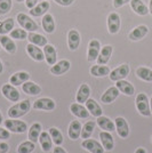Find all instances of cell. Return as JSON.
<instances>
[{
  "label": "cell",
  "mask_w": 152,
  "mask_h": 153,
  "mask_svg": "<svg viewBox=\"0 0 152 153\" xmlns=\"http://www.w3.org/2000/svg\"><path fill=\"white\" fill-rule=\"evenodd\" d=\"M36 149V143H33L31 140H24L17 146L16 152L17 153H32Z\"/></svg>",
  "instance_id": "cell-40"
},
{
  "label": "cell",
  "mask_w": 152,
  "mask_h": 153,
  "mask_svg": "<svg viewBox=\"0 0 152 153\" xmlns=\"http://www.w3.org/2000/svg\"><path fill=\"white\" fill-rule=\"evenodd\" d=\"M9 37L14 40H25L28 39V31L24 30L23 27H14L12 31L9 32Z\"/></svg>",
  "instance_id": "cell-41"
},
{
  "label": "cell",
  "mask_w": 152,
  "mask_h": 153,
  "mask_svg": "<svg viewBox=\"0 0 152 153\" xmlns=\"http://www.w3.org/2000/svg\"><path fill=\"white\" fill-rule=\"evenodd\" d=\"M101 48H102L101 42L97 39H92L89 41L88 48H87V61H88L89 63L90 62H96Z\"/></svg>",
  "instance_id": "cell-8"
},
{
  "label": "cell",
  "mask_w": 152,
  "mask_h": 153,
  "mask_svg": "<svg viewBox=\"0 0 152 153\" xmlns=\"http://www.w3.org/2000/svg\"><path fill=\"white\" fill-rule=\"evenodd\" d=\"M26 53L36 62H42L45 59L44 51L40 47H38V46L32 45V44H28L26 45Z\"/></svg>",
  "instance_id": "cell-18"
},
{
  "label": "cell",
  "mask_w": 152,
  "mask_h": 153,
  "mask_svg": "<svg viewBox=\"0 0 152 153\" xmlns=\"http://www.w3.org/2000/svg\"><path fill=\"white\" fill-rule=\"evenodd\" d=\"M107 26H108V31L110 34H117L120 31L121 26L120 15L115 12L109 14L108 17H107Z\"/></svg>",
  "instance_id": "cell-5"
},
{
  "label": "cell",
  "mask_w": 152,
  "mask_h": 153,
  "mask_svg": "<svg viewBox=\"0 0 152 153\" xmlns=\"http://www.w3.org/2000/svg\"><path fill=\"white\" fill-rule=\"evenodd\" d=\"M110 69L107 65H100V64H96V65H93L90 68V74L93 76H96V78H104L110 74Z\"/></svg>",
  "instance_id": "cell-35"
},
{
  "label": "cell",
  "mask_w": 152,
  "mask_h": 153,
  "mask_svg": "<svg viewBox=\"0 0 152 153\" xmlns=\"http://www.w3.org/2000/svg\"><path fill=\"white\" fill-rule=\"evenodd\" d=\"M28 40H29V44L36 45L38 46V47H45L48 44L47 38L45 36H42V34H40V33H37V32L28 33Z\"/></svg>",
  "instance_id": "cell-29"
},
{
  "label": "cell",
  "mask_w": 152,
  "mask_h": 153,
  "mask_svg": "<svg viewBox=\"0 0 152 153\" xmlns=\"http://www.w3.org/2000/svg\"><path fill=\"white\" fill-rule=\"evenodd\" d=\"M4 125H5L6 129H8L10 133H15V134H23V133H25L26 130L29 129L26 122L19 120V119L9 118V119H7V120L4 121Z\"/></svg>",
  "instance_id": "cell-3"
},
{
  "label": "cell",
  "mask_w": 152,
  "mask_h": 153,
  "mask_svg": "<svg viewBox=\"0 0 152 153\" xmlns=\"http://www.w3.org/2000/svg\"><path fill=\"white\" fill-rule=\"evenodd\" d=\"M85 104H86V108L89 111V113L93 117L98 118V117L103 115V110H102L101 105L96 102L94 98H88L87 102L85 103Z\"/></svg>",
  "instance_id": "cell-31"
},
{
  "label": "cell",
  "mask_w": 152,
  "mask_h": 153,
  "mask_svg": "<svg viewBox=\"0 0 152 153\" xmlns=\"http://www.w3.org/2000/svg\"><path fill=\"white\" fill-rule=\"evenodd\" d=\"M0 49H1V45H0Z\"/></svg>",
  "instance_id": "cell-56"
},
{
  "label": "cell",
  "mask_w": 152,
  "mask_h": 153,
  "mask_svg": "<svg viewBox=\"0 0 152 153\" xmlns=\"http://www.w3.org/2000/svg\"><path fill=\"white\" fill-rule=\"evenodd\" d=\"M0 45L8 54H15L17 51V46L14 42V39L7 36H0Z\"/></svg>",
  "instance_id": "cell-24"
},
{
  "label": "cell",
  "mask_w": 152,
  "mask_h": 153,
  "mask_svg": "<svg viewBox=\"0 0 152 153\" xmlns=\"http://www.w3.org/2000/svg\"><path fill=\"white\" fill-rule=\"evenodd\" d=\"M90 87H89L87 83H81L80 87L78 88L76 94V102L83 104V103L87 102V100L90 98Z\"/></svg>",
  "instance_id": "cell-20"
},
{
  "label": "cell",
  "mask_w": 152,
  "mask_h": 153,
  "mask_svg": "<svg viewBox=\"0 0 152 153\" xmlns=\"http://www.w3.org/2000/svg\"><path fill=\"white\" fill-rule=\"evenodd\" d=\"M55 2H56L57 5H60V6L62 7H69L71 6L76 0H54Z\"/></svg>",
  "instance_id": "cell-45"
},
{
  "label": "cell",
  "mask_w": 152,
  "mask_h": 153,
  "mask_svg": "<svg viewBox=\"0 0 152 153\" xmlns=\"http://www.w3.org/2000/svg\"><path fill=\"white\" fill-rule=\"evenodd\" d=\"M135 153H146V150L144 149V147H137L136 151H135Z\"/></svg>",
  "instance_id": "cell-49"
},
{
  "label": "cell",
  "mask_w": 152,
  "mask_h": 153,
  "mask_svg": "<svg viewBox=\"0 0 152 153\" xmlns=\"http://www.w3.org/2000/svg\"><path fill=\"white\" fill-rule=\"evenodd\" d=\"M49 8H51V4H49V1L46 0V1L38 2L32 9L29 10V13L32 17H40V16H44L45 14H47Z\"/></svg>",
  "instance_id": "cell-17"
},
{
  "label": "cell",
  "mask_w": 152,
  "mask_h": 153,
  "mask_svg": "<svg viewBox=\"0 0 152 153\" xmlns=\"http://www.w3.org/2000/svg\"><path fill=\"white\" fill-rule=\"evenodd\" d=\"M47 1H48V0H47Z\"/></svg>",
  "instance_id": "cell-57"
},
{
  "label": "cell",
  "mask_w": 152,
  "mask_h": 153,
  "mask_svg": "<svg viewBox=\"0 0 152 153\" xmlns=\"http://www.w3.org/2000/svg\"><path fill=\"white\" fill-rule=\"evenodd\" d=\"M130 7L135 14L139 16H145L149 14V7L144 4L143 0H130Z\"/></svg>",
  "instance_id": "cell-27"
},
{
  "label": "cell",
  "mask_w": 152,
  "mask_h": 153,
  "mask_svg": "<svg viewBox=\"0 0 152 153\" xmlns=\"http://www.w3.org/2000/svg\"><path fill=\"white\" fill-rule=\"evenodd\" d=\"M81 42V36L78 30L72 29L68 32V47L71 51H75L79 48Z\"/></svg>",
  "instance_id": "cell-11"
},
{
  "label": "cell",
  "mask_w": 152,
  "mask_h": 153,
  "mask_svg": "<svg viewBox=\"0 0 152 153\" xmlns=\"http://www.w3.org/2000/svg\"><path fill=\"white\" fill-rule=\"evenodd\" d=\"M112 53H113V47L111 45L103 46L101 48V51H100L98 57L96 59L97 64H100V65H105L107 63H109V61L111 59V56H112Z\"/></svg>",
  "instance_id": "cell-16"
},
{
  "label": "cell",
  "mask_w": 152,
  "mask_h": 153,
  "mask_svg": "<svg viewBox=\"0 0 152 153\" xmlns=\"http://www.w3.org/2000/svg\"><path fill=\"white\" fill-rule=\"evenodd\" d=\"M114 125H115L117 134L119 135L121 138H127L130 130H129V125L126 119L122 117H117L114 119Z\"/></svg>",
  "instance_id": "cell-10"
},
{
  "label": "cell",
  "mask_w": 152,
  "mask_h": 153,
  "mask_svg": "<svg viewBox=\"0 0 152 153\" xmlns=\"http://www.w3.org/2000/svg\"><path fill=\"white\" fill-rule=\"evenodd\" d=\"M17 23H19L21 27H23L24 30L29 32H36L39 29L38 24L34 19H32L31 16L26 15L25 13H19L16 16Z\"/></svg>",
  "instance_id": "cell-4"
},
{
  "label": "cell",
  "mask_w": 152,
  "mask_h": 153,
  "mask_svg": "<svg viewBox=\"0 0 152 153\" xmlns=\"http://www.w3.org/2000/svg\"><path fill=\"white\" fill-rule=\"evenodd\" d=\"M1 94L4 95L5 98H7L10 102L16 103L19 102V98H21L19 91L12 83H5V85H2V87H1Z\"/></svg>",
  "instance_id": "cell-7"
},
{
  "label": "cell",
  "mask_w": 152,
  "mask_h": 153,
  "mask_svg": "<svg viewBox=\"0 0 152 153\" xmlns=\"http://www.w3.org/2000/svg\"><path fill=\"white\" fill-rule=\"evenodd\" d=\"M149 13L152 15V0H150V2H149Z\"/></svg>",
  "instance_id": "cell-50"
},
{
  "label": "cell",
  "mask_w": 152,
  "mask_h": 153,
  "mask_svg": "<svg viewBox=\"0 0 152 153\" xmlns=\"http://www.w3.org/2000/svg\"><path fill=\"white\" fill-rule=\"evenodd\" d=\"M81 122L79 120H72L69 125V129H68V134H69V137L72 140H76L80 137L81 135Z\"/></svg>",
  "instance_id": "cell-26"
},
{
  "label": "cell",
  "mask_w": 152,
  "mask_h": 153,
  "mask_svg": "<svg viewBox=\"0 0 152 153\" xmlns=\"http://www.w3.org/2000/svg\"><path fill=\"white\" fill-rule=\"evenodd\" d=\"M39 0H25L24 2H25V6L26 8H29V9H32L33 7L36 6L37 4H38Z\"/></svg>",
  "instance_id": "cell-47"
},
{
  "label": "cell",
  "mask_w": 152,
  "mask_h": 153,
  "mask_svg": "<svg viewBox=\"0 0 152 153\" xmlns=\"http://www.w3.org/2000/svg\"><path fill=\"white\" fill-rule=\"evenodd\" d=\"M149 33V27L146 25H137L136 27H134L132 31L129 32L128 34V39L132 40V41H139L145 37L146 34Z\"/></svg>",
  "instance_id": "cell-14"
},
{
  "label": "cell",
  "mask_w": 152,
  "mask_h": 153,
  "mask_svg": "<svg viewBox=\"0 0 152 153\" xmlns=\"http://www.w3.org/2000/svg\"><path fill=\"white\" fill-rule=\"evenodd\" d=\"M96 123L100 126L101 129L109 131V133H112L113 130H115V125L114 121H112L110 118L105 117V115H101L98 118H96Z\"/></svg>",
  "instance_id": "cell-28"
},
{
  "label": "cell",
  "mask_w": 152,
  "mask_h": 153,
  "mask_svg": "<svg viewBox=\"0 0 152 153\" xmlns=\"http://www.w3.org/2000/svg\"><path fill=\"white\" fill-rule=\"evenodd\" d=\"M129 72H130L129 65L128 64H121L118 68H115V69H113V70L110 72L109 78H110L111 81L115 82V81L126 79L127 76H128V74H129Z\"/></svg>",
  "instance_id": "cell-6"
},
{
  "label": "cell",
  "mask_w": 152,
  "mask_h": 153,
  "mask_svg": "<svg viewBox=\"0 0 152 153\" xmlns=\"http://www.w3.org/2000/svg\"><path fill=\"white\" fill-rule=\"evenodd\" d=\"M81 147L85 149L86 151H88L89 153H104L105 150L102 146V144H100V142L93 140V138H87L83 140L81 143Z\"/></svg>",
  "instance_id": "cell-12"
},
{
  "label": "cell",
  "mask_w": 152,
  "mask_h": 153,
  "mask_svg": "<svg viewBox=\"0 0 152 153\" xmlns=\"http://www.w3.org/2000/svg\"><path fill=\"white\" fill-rule=\"evenodd\" d=\"M30 110H31V102L29 100H24L21 102H16L14 105H12L8 108L7 114H8V118L19 119L21 117L25 115Z\"/></svg>",
  "instance_id": "cell-1"
},
{
  "label": "cell",
  "mask_w": 152,
  "mask_h": 153,
  "mask_svg": "<svg viewBox=\"0 0 152 153\" xmlns=\"http://www.w3.org/2000/svg\"><path fill=\"white\" fill-rule=\"evenodd\" d=\"M129 2H130V0H112V4H113V7L115 9H119Z\"/></svg>",
  "instance_id": "cell-44"
},
{
  "label": "cell",
  "mask_w": 152,
  "mask_h": 153,
  "mask_svg": "<svg viewBox=\"0 0 152 153\" xmlns=\"http://www.w3.org/2000/svg\"><path fill=\"white\" fill-rule=\"evenodd\" d=\"M136 76L139 79L143 80V81H148L150 82L152 81V70L146 68V66H139L136 69Z\"/></svg>",
  "instance_id": "cell-37"
},
{
  "label": "cell",
  "mask_w": 152,
  "mask_h": 153,
  "mask_svg": "<svg viewBox=\"0 0 152 153\" xmlns=\"http://www.w3.org/2000/svg\"><path fill=\"white\" fill-rule=\"evenodd\" d=\"M119 94H120V91L115 86L109 87L108 89L103 93V95L101 97V102L104 103V104H111L118 98Z\"/></svg>",
  "instance_id": "cell-19"
},
{
  "label": "cell",
  "mask_w": 152,
  "mask_h": 153,
  "mask_svg": "<svg viewBox=\"0 0 152 153\" xmlns=\"http://www.w3.org/2000/svg\"><path fill=\"white\" fill-rule=\"evenodd\" d=\"M15 27V19L8 17L0 21V36H6Z\"/></svg>",
  "instance_id": "cell-36"
},
{
  "label": "cell",
  "mask_w": 152,
  "mask_h": 153,
  "mask_svg": "<svg viewBox=\"0 0 152 153\" xmlns=\"http://www.w3.org/2000/svg\"><path fill=\"white\" fill-rule=\"evenodd\" d=\"M100 140H101L102 146L104 147L105 151H112V150H113L114 140H113V137H112L111 133L105 131V130L101 131V133H100Z\"/></svg>",
  "instance_id": "cell-25"
},
{
  "label": "cell",
  "mask_w": 152,
  "mask_h": 153,
  "mask_svg": "<svg viewBox=\"0 0 152 153\" xmlns=\"http://www.w3.org/2000/svg\"><path fill=\"white\" fill-rule=\"evenodd\" d=\"M32 108L34 110H44V111H53L56 108V103L54 102V100H51L49 97H41L38 98L36 102L33 103Z\"/></svg>",
  "instance_id": "cell-9"
},
{
  "label": "cell",
  "mask_w": 152,
  "mask_h": 153,
  "mask_svg": "<svg viewBox=\"0 0 152 153\" xmlns=\"http://www.w3.org/2000/svg\"><path fill=\"white\" fill-rule=\"evenodd\" d=\"M115 87L119 89L121 94L126 96H133L135 93V88L132 83L127 80H119V81H115Z\"/></svg>",
  "instance_id": "cell-30"
},
{
  "label": "cell",
  "mask_w": 152,
  "mask_h": 153,
  "mask_svg": "<svg viewBox=\"0 0 152 153\" xmlns=\"http://www.w3.org/2000/svg\"><path fill=\"white\" fill-rule=\"evenodd\" d=\"M22 90L25 93L26 95L30 96H37L41 93V87L38 83L33 82V81H26L22 85Z\"/></svg>",
  "instance_id": "cell-32"
},
{
  "label": "cell",
  "mask_w": 152,
  "mask_h": 153,
  "mask_svg": "<svg viewBox=\"0 0 152 153\" xmlns=\"http://www.w3.org/2000/svg\"><path fill=\"white\" fill-rule=\"evenodd\" d=\"M42 133V126L41 123L39 122H34L32 123L31 127L29 128V133H28V138L33 142V143H37L39 140V137Z\"/></svg>",
  "instance_id": "cell-33"
},
{
  "label": "cell",
  "mask_w": 152,
  "mask_h": 153,
  "mask_svg": "<svg viewBox=\"0 0 152 153\" xmlns=\"http://www.w3.org/2000/svg\"><path fill=\"white\" fill-rule=\"evenodd\" d=\"M44 55H45V59L48 65H54V64L57 62V51L55 49V47L51 44H47V45L44 47Z\"/></svg>",
  "instance_id": "cell-23"
},
{
  "label": "cell",
  "mask_w": 152,
  "mask_h": 153,
  "mask_svg": "<svg viewBox=\"0 0 152 153\" xmlns=\"http://www.w3.org/2000/svg\"><path fill=\"white\" fill-rule=\"evenodd\" d=\"M2 121H4V119H2V114H1V112H0V125L2 123Z\"/></svg>",
  "instance_id": "cell-53"
},
{
  "label": "cell",
  "mask_w": 152,
  "mask_h": 153,
  "mask_svg": "<svg viewBox=\"0 0 152 153\" xmlns=\"http://www.w3.org/2000/svg\"><path fill=\"white\" fill-rule=\"evenodd\" d=\"M70 111L75 117L79 118V119H88L89 115H90L87 108L83 106L80 103H72L70 105Z\"/></svg>",
  "instance_id": "cell-15"
},
{
  "label": "cell",
  "mask_w": 152,
  "mask_h": 153,
  "mask_svg": "<svg viewBox=\"0 0 152 153\" xmlns=\"http://www.w3.org/2000/svg\"><path fill=\"white\" fill-rule=\"evenodd\" d=\"M4 72V64H2V62H1V59H0V74Z\"/></svg>",
  "instance_id": "cell-51"
},
{
  "label": "cell",
  "mask_w": 152,
  "mask_h": 153,
  "mask_svg": "<svg viewBox=\"0 0 152 153\" xmlns=\"http://www.w3.org/2000/svg\"><path fill=\"white\" fill-rule=\"evenodd\" d=\"M9 137H10V131L6 128L0 127V140H9Z\"/></svg>",
  "instance_id": "cell-43"
},
{
  "label": "cell",
  "mask_w": 152,
  "mask_h": 153,
  "mask_svg": "<svg viewBox=\"0 0 152 153\" xmlns=\"http://www.w3.org/2000/svg\"><path fill=\"white\" fill-rule=\"evenodd\" d=\"M16 1H17V2H19V4H21V2H24L25 0H16Z\"/></svg>",
  "instance_id": "cell-54"
},
{
  "label": "cell",
  "mask_w": 152,
  "mask_h": 153,
  "mask_svg": "<svg viewBox=\"0 0 152 153\" xmlns=\"http://www.w3.org/2000/svg\"><path fill=\"white\" fill-rule=\"evenodd\" d=\"M9 151V145L6 142H0V153H7Z\"/></svg>",
  "instance_id": "cell-46"
},
{
  "label": "cell",
  "mask_w": 152,
  "mask_h": 153,
  "mask_svg": "<svg viewBox=\"0 0 152 153\" xmlns=\"http://www.w3.org/2000/svg\"><path fill=\"white\" fill-rule=\"evenodd\" d=\"M53 153H68L63 147H61V145H56V147H54V152Z\"/></svg>",
  "instance_id": "cell-48"
},
{
  "label": "cell",
  "mask_w": 152,
  "mask_h": 153,
  "mask_svg": "<svg viewBox=\"0 0 152 153\" xmlns=\"http://www.w3.org/2000/svg\"><path fill=\"white\" fill-rule=\"evenodd\" d=\"M30 79V74L25 72V71H19L13 73L10 78H9V83H12L13 86L17 87V86H22L24 82L29 81Z\"/></svg>",
  "instance_id": "cell-21"
},
{
  "label": "cell",
  "mask_w": 152,
  "mask_h": 153,
  "mask_svg": "<svg viewBox=\"0 0 152 153\" xmlns=\"http://www.w3.org/2000/svg\"><path fill=\"white\" fill-rule=\"evenodd\" d=\"M39 143L41 145V150L44 152H49L53 147V140L48 131H42L40 137H39Z\"/></svg>",
  "instance_id": "cell-34"
},
{
  "label": "cell",
  "mask_w": 152,
  "mask_h": 153,
  "mask_svg": "<svg viewBox=\"0 0 152 153\" xmlns=\"http://www.w3.org/2000/svg\"><path fill=\"white\" fill-rule=\"evenodd\" d=\"M151 143H152V136H151Z\"/></svg>",
  "instance_id": "cell-55"
},
{
  "label": "cell",
  "mask_w": 152,
  "mask_h": 153,
  "mask_svg": "<svg viewBox=\"0 0 152 153\" xmlns=\"http://www.w3.org/2000/svg\"><path fill=\"white\" fill-rule=\"evenodd\" d=\"M71 68V63L68 59H61L51 66V73L54 76H62L66 73Z\"/></svg>",
  "instance_id": "cell-13"
},
{
  "label": "cell",
  "mask_w": 152,
  "mask_h": 153,
  "mask_svg": "<svg viewBox=\"0 0 152 153\" xmlns=\"http://www.w3.org/2000/svg\"><path fill=\"white\" fill-rule=\"evenodd\" d=\"M41 25H42V30H44L46 33L48 34H51L55 32V19H54V16L51 14L47 13L42 16V19H41Z\"/></svg>",
  "instance_id": "cell-22"
},
{
  "label": "cell",
  "mask_w": 152,
  "mask_h": 153,
  "mask_svg": "<svg viewBox=\"0 0 152 153\" xmlns=\"http://www.w3.org/2000/svg\"><path fill=\"white\" fill-rule=\"evenodd\" d=\"M135 105H136V108L141 115H143V117L152 115L151 110H150V101H149L145 93H139V95L136 96Z\"/></svg>",
  "instance_id": "cell-2"
},
{
  "label": "cell",
  "mask_w": 152,
  "mask_h": 153,
  "mask_svg": "<svg viewBox=\"0 0 152 153\" xmlns=\"http://www.w3.org/2000/svg\"><path fill=\"white\" fill-rule=\"evenodd\" d=\"M13 7V0H0V15H6Z\"/></svg>",
  "instance_id": "cell-42"
},
{
  "label": "cell",
  "mask_w": 152,
  "mask_h": 153,
  "mask_svg": "<svg viewBox=\"0 0 152 153\" xmlns=\"http://www.w3.org/2000/svg\"><path fill=\"white\" fill-rule=\"evenodd\" d=\"M95 126H96L95 121L89 120V121L86 122L83 126V128H81V138H83V140L90 138V136L93 135L94 130H95Z\"/></svg>",
  "instance_id": "cell-38"
},
{
  "label": "cell",
  "mask_w": 152,
  "mask_h": 153,
  "mask_svg": "<svg viewBox=\"0 0 152 153\" xmlns=\"http://www.w3.org/2000/svg\"><path fill=\"white\" fill-rule=\"evenodd\" d=\"M150 110H151V114H152V96L150 98Z\"/></svg>",
  "instance_id": "cell-52"
},
{
  "label": "cell",
  "mask_w": 152,
  "mask_h": 153,
  "mask_svg": "<svg viewBox=\"0 0 152 153\" xmlns=\"http://www.w3.org/2000/svg\"><path fill=\"white\" fill-rule=\"evenodd\" d=\"M48 133L51 135V140H53V143H54L55 145H62V144H63L64 137L60 129H57L56 127H51V128H49Z\"/></svg>",
  "instance_id": "cell-39"
}]
</instances>
